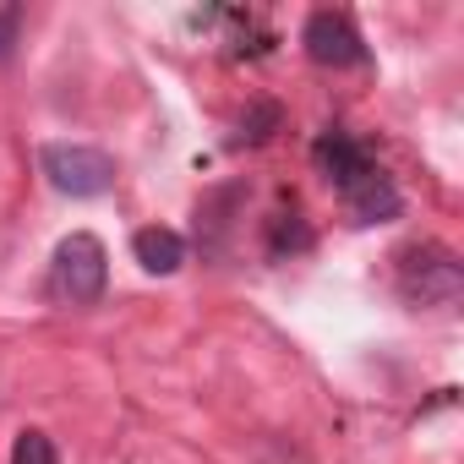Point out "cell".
<instances>
[{
  "label": "cell",
  "mask_w": 464,
  "mask_h": 464,
  "mask_svg": "<svg viewBox=\"0 0 464 464\" xmlns=\"http://www.w3.org/2000/svg\"><path fill=\"white\" fill-rule=\"evenodd\" d=\"M110 285V252L93 229H72L50 257V295L61 306H99Z\"/></svg>",
  "instance_id": "cell-1"
},
{
  "label": "cell",
  "mask_w": 464,
  "mask_h": 464,
  "mask_svg": "<svg viewBox=\"0 0 464 464\" xmlns=\"http://www.w3.org/2000/svg\"><path fill=\"white\" fill-rule=\"evenodd\" d=\"M39 169H44V180L61 191V197H104V191H115V159L104 153V148H88V142H44L39 148Z\"/></svg>",
  "instance_id": "cell-2"
},
{
  "label": "cell",
  "mask_w": 464,
  "mask_h": 464,
  "mask_svg": "<svg viewBox=\"0 0 464 464\" xmlns=\"http://www.w3.org/2000/svg\"><path fill=\"white\" fill-rule=\"evenodd\" d=\"M459 290H464V268L448 246L426 241V246L399 252V295L410 306H453Z\"/></svg>",
  "instance_id": "cell-3"
},
{
  "label": "cell",
  "mask_w": 464,
  "mask_h": 464,
  "mask_svg": "<svg viewBox=\"0 0 464 464\" xmlns=\"http://www.w3.org/2000/svg\"><path fill=\"white\" fill-rule=\"evenodd\" d=\"M301 44L317 66L328 72H350V66H366V44L355 34V23L344 12H312L306 28H301Z\"/></svg>",
  "instance_id": "cell-4"
},
{
  "label": "cell",
  "mask_w": 464,
  "mask_h": 464,
  "mask_svg": "<svg viewBox=\"0 0 464 464\" xmlns=\"http://www.w3.org/2000/svg\"><path fill=\"white\" fill-rule=\"evenodd\" d=\"M339 197H344L350 224H388V218H399V213H404V197H399L393 175H382L377 164H366V169H361Z\"/></svg>",
  "instance_id": "cell-5"
},
{
  "label": "cell",
  "mask_w": 464,
  "mask_h": 464,
  "mask_svg": "<svg viewBox=\"0 0 464 464\" xmlns=\"http://www.w3.org/2000/svg\"><path fill=\"white\" fill-rule=\"evenodd\" d=\"M131 257L142 263V274H180V263H186V241H180V229H169V224H142L137 236H131Z\"/></svg>",
  "instance_id": "cell-6"
},
{
  "label": "cell",
  "mask_w": 464,
  "mask_h": 464,
  "mask_svg": "<svg viewBox=\"0 0 464 464\" xmlns=\"http://www.w3.org/2000/svg\"><path fill=\"white\" fill-rule=\"evenodd\" d=\"M312 153H317V169H323V175H328L339 191H344V186H350V180H355L366 164H372V159L361 153V142H355V137H344V131H323Z\"/></svg>",
  "instance_id": "cell-7"
},
{
  "label": "cell",
  "mask_w": 464,
  "mask_h": 464,
  "mask_svg": "<svg viewBox=\"0 0 464 464\" xmlns=\"http://www.w3.org/2000/svg\"><path fill=\"white\" fill-rule=\"evenodd\" d=\"M12 464H61V448H55L50 431L28 426V431H17V442H12Z\"/></svg>",
  "instance_id": "cell-8"
},
{
  "label": "cell",
  "mask_w": 464,
  "mask_h": 464,
  "mask_svg": "<svg viewBox=\"0 0 464 464\" xmlns=\"http://www.w3.org/2000/svg\"><path fill=\"white\" fill-rule=\"evenodd\" d=\"M17 28H23V12L17 6H0V66L17 61Z\"/></svg>",
  "instance_id": "cell-9"
}]
</instances>
